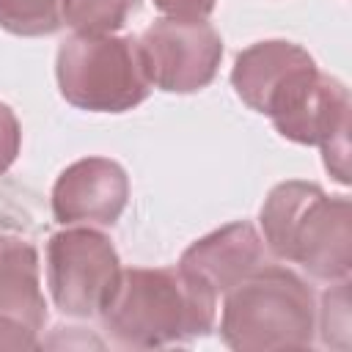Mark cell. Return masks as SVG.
Masks as SVG:
<instances>
[{
	"instance_id": "1",
	"label": "cell",
	"mask_w": 352,
	"mask_h": 352,
	"mask_svg": "<svg viewBox=\"0 0 352 352\" xmlns=\"http://www.w3.org/2000/svg\"><path fill=\"white\" fill-rule=\"evenodd\" d=\"M214 302L217 294L179 267H129L99 316L116 344L154 349L206 336Z\"/></svg>"
},
{
	"instance_id": "2",
	"label": "cell",
	"mask_w": 352,
	"mask_h": 352,
	"mask_svg": "<svg viewBox=\"0 0 352 352\" xmlns=\"http://www.w3.org/2000/svg\"><path fill=\"white\" fill-rule=\"evenodd\" d=\"M267 248L319 280H346L352 270V206L314 182H280L261 206Z\"/></svg>"
},
{
	"instance_id": "3",
	"label": "cell",
	"mask_w": 352,
	"mask_h": 352,
	"mask_svg": "<svg viewBox=\"0 0 352 352\" xmlns=\"http://www.w3.org/2000/svg\"><path fill=\"white\" fill-rule=\"evenodd\" d=\"M314 333V292L289 267L261 264L226 292L220 338L234 352L308 349Z\"/></svg>"
},
{
	"instance_id": "4",
	"label": "cell",
	"mask_w": 352,
	"mask_h": 352,
	"mask_svg": "<svg viewBox=\"0 0 352 352\" xmlns=\"http://www.w3.org/2000/svg\"><path fill=\"white\" fill-rule=\"evenodd\" d=\"M55 74L60 96L91 113H124L148 96L135 36L74 33L58 47Z\"/></svg>"
},
{
	"instance_id": "5",
	"label": "cell",
	"mask_w": 352,
	"mask_h": 352,
	"mask_svg": "<svg viewBox=\"0 0 352 352\" xmlns=\"http://www.w3.org/2000/svg\"><path fill=\"white\" fill-rule=\"evenodd\" d=\"M121 261L113 242L94 228H66L47 242V286L60 314L88 319L113 297Z\"/></svg>"
},
{
	"instance_id": "6",
	"label": "cell",
	"mask_w": 352,
	"mask_h": 352,
	"mask_svg": "<svg viewBox=\"0 0 352 352\" xmlns=\"http://www.w3.org/2000/svg\"><path fill=\"white\" fill-rule=\"evenodd\" d=\"M138 50L151 85L168 94H195L214 80L223 38L206 19L162 16L140 33Z\"/></svg>"
},
{
	"instance_id": "7",
	"label": "cell",
	"mask_w": 352,
	"mask_h": 352,
	"mask_svg": "<svg viewBox=\"0 0 352 352\" xmlns=\"http://www.w3.org/2000/svg\"><path fill=\"white\" fill-rule=\"evenodd\" d=\"M44 322L36 248L28 239L0 236V349H36Z\"/></svg>"
},
{
	"instance_id": "8",
	"label": "cell",
	"mask_w": 352,
	"mask_h": 352,
	"mask_svg": "<svg viewBox=\"0 0 352 352\" xmlns=\"http://www.w3.org/2000/svg\"><path fill=\"white\" fill-rule=\"evenodd\" d=\"M126 201L129 176L107 157H85L72 162L52 187V214L60 226H113L124 214Z\"/></svg>"
},
{
	"instance_id": "9",
	"label": "cell",
	"mask_w": 352,
	"mask_h": 352,
	"mask_svg": "<svg viewBox=\"0 0 352 352\" xmlns=\"http://www.w3.org/2000/svg\"><path fill=\"white\" fill-rule=\"evenodd\" d=\"M261 264L264 242L250 223H228L192 242L179 258V270L212 294H226Z\"/></svg>"
},
{
	"instance_id": "10",
	"label": "cell",
	"mask_w": 352,
	"mask_h": 352,
	"mask_svg": "<svg viewBox=\"0 0 352 352\" xmlns=\"http://www.w3.org/2000/svg\"><path fill=\"white\" fill-rule=\"evenodd\" d=\"M311 66L316 63L300 44L283 38H267L250 44L236 55L231 69V85L250 110L267 116L270 104L280 96V91Z\"/></svg>"
},
{
	"instance_id": "11",
	"label": "cell",
	"mask_w": 352,
	"mask_h": 352,
	"mask_svg": "<svg viewBox=\"0 0 352 352\" xmlns=\"http://www.w3.org/2000/svg\"><path fill=\"white\" fill-rule=\"evenodd\" d=\"M140 0H63V22L74 33L104 36L124 28Z\"/></svg>"
},
{
	"instance_id": "12",
	"label": "cell",
	"mask_w": 352,
	"mask_h": 352,
	"mask_svg": "<svg viewBox=\"0 0 352 352\" xmlns=\"http://www.w3.org/2000/svg\"><path fill=\"white\" fill-rule=\"evenodd\" d=\"M63 25V0H0V28L16 36H50Z\"/></svg>"
},
{
	"instance_id": "13",
	"label": "cell",
	"mask_w": 352,
	"mask_h": 352,
	"mask_svg": "<svg viewBox=\"0 0 352 352\" xmlns=\"http://www.w3.org/2000/svg\"><path fill=\"white\" fill-rule=\"evenodd\" d=\"M19 146H22L19 121H16L14 110L0 102V173H6L14 165V160L19 154Z\"/></svg>"
},
{
	"instance_id": "14",
	"label": "cell",
	"mask_w": 352,
	"mask_h": 352,
	"mask_svg": "<svg viewBox=\"0 0 352 352\" xmlns=\"http://www.w3.org/2000/svg\"><path fill=\"white\" fill-rule=\"evenodd\" d=\"M217 0H154V6L176 19H206Z\"/></svg>"
}]
</instances>
